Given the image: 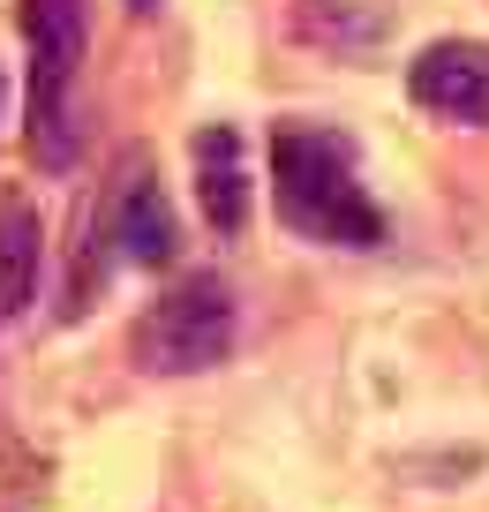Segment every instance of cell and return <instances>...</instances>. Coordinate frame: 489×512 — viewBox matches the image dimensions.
I'll use <instances>...</instances> for the list:
<instances>
[{"label": "cell", "mask_w": 489, "mask_h": 512, "mask_svg": "<svg viewBox=\"0 0 489 512\" xmlns=\"http://www.w3.org/2000/svg\"><path fill=\"white\" fill-rule=\"evenodd\" d=\"M271 204L279 226L316 249H377L384 241V211L362 189V159L339 128L316 121H286L271 136Z\"/></svg>", "instance_id": "cell-1"}, {"label": "cell", "mask_w": 489, "mask_h": 512, "mask_svg": "<svg viewBox=\"0 0 489 512\" xmlns=\"http://www.w3.org/2000/svg\"><path fill=\"white\" fill-rule=\"evenodd\" d=\"M234 332H241L234 287L219 272H196L181 287H166L128 324V362L143 377H204V369H219L234 354Z\"/></svg>", "instance_id": "cell-3"}, {"label": "cell", "mask_w": 489, "mask_h": 512, "mask_svg": "<svg viewBox=\"0 0 489 512\" xmlns=\"http://www.w3.org/2000/svg\"><path fill=\"white\" fill-rule=\"evenodd\" d=\"M128 16H158V0H128Z\"/></svg>", "instance_id": "cell-8"}, {"label": "cell", "mask_w": 489, "mask_h": 512, "mask_svg": "<svg viewBox=\"0 0 489 512\" xmlns=\"http://www.w3.org/2000/svg\"><path fill=\"white\" fill-rule=\"evenodd\" d=\"M16 31L31 46V113H23V144L46 174L76 166V68H83V0H16Z\"/></svg>", "instance_id": "cell-2"}, {"label": "cell", "mask_w": 489, "mask_h": 512, "mask_svg": "<svg viewBox=\"0 0 489 512\" xmlns=\"http://www.w3.org/2000/svg\"><path fill=\"white\" fill-rule=\"evenodd\" d=\"M38 272H46V226L31 196H0V324H16L38 302Z\"/></svg>", "instance_id": "cell-7"}, {"label": "cell", "mask_w": 489, "mask_h": 512, "mask_svg": "<svg viewBox=\"0 0 489 512\" xmlns=\"http://www.w3.org/2000/svg\"><path fill=\"white\" fill-rule=\"evenodd\" d=\"M407 98L437 121L489 128V46L474 38H437L407 61Z\"/></svg>", "instance_id": "cell-4"}, {"label": "cell", "mask_w": 489, "mask_h": 512, "mask_svg": "<svg viewBox=\"0 0 489 512\" xmlns=\"http://www.w3.org/2000/svg\"><path fill=\"white\" fill-rule=\"evenodd\" d=\"M189 166H196V204L219 234H241L249 226V166H241V136L234 128H196L189 144Z\"/></svg>", "instance_id": "cell-6"}, {"label": "cell", "mask_w": 489, "mask_h": 512, "mask_svg": "<svg viewBox=\"0 0 489 512\" xmlns=\"http://www.w3.org/2000/svg\"><path fill=\"white\" fill-rule=\"evenodd\" d=\"M106 226H113V241H121L136 264H151V272L181 256V219H174V204H166V189H158V174H151V159H143V151H128V159H121Z\"/></svg>", "instance_id": "cell-5"}]
</instances>
